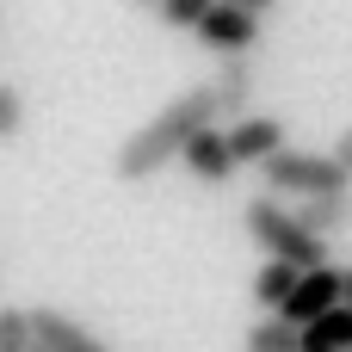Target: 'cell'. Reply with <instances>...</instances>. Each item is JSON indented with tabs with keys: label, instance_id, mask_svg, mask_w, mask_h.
<instances>
[{
	"label": "cell",
	"instance_id": "1",
	"mask_svg": "<svg viewBox=\"0 0 352 352\" xmlns=\"http://www.w3.org/2000/svg\"><path fill=\"white\" fill-rule=\"evenodd\" d=\"M217 124H223V118H217V93H210V80H204V87H186V93H179L173 105H161L136 136L118 142L111 173H118L124 186H142V179H155L167 161H179L192 136H204V130H217Z\"/></svg>",
	"mask_w": 352,
	"mask_h": 352
},
{
	"label": "cell",
	"instance_id": "2",
	"mask_svg": "<svg viewBox=\"0 0 352 352\" xmlns=\"http://www.w3.org/2000/svg\"><path fill=\"white\" fill-rule=\"evenodd\" d=\"M241 229L266 248V260H285V266H297V272H322V266H334V260H328V241H316V235L285 210V198H272V192L248 198Z\"/></svg>",
	"mask_w": 352,
	"mask_h": 352
},
{
	"label": "cell",
	"instance_id": "3",
	"mask_svg": "<svg viewBox=\"0 0 352 352\" xmlns=\"http://www.w3.org/2000/svg\"><path fill=\"white\" fill-rule=\"evenodd\" d=\"M266 192L272 198H322V192H352V173L334 155H309V148H278L266 167H260Z\"/></svg>",
	"mask_w": 352,
	"mask_h": 352
},
{
	"label": "cell",
	"instance_id": "4",
	"mask_svg": "<svg viewBox=\"0 0 352 352\" xmlns=\"http://www.w3.org/2000/svg\"><path fill=\"white\" fill-rule=\"evenodd\" d=\"M328 309H340V266L303 272V278H297V291H291V303L278 309V322H291V328L303 334V328H309V322H322Z\"/></svg>",
	"mask_w": 352,
	"mask_h": 352
},
{
	"label": "cell",
	"instance_id": "5",
	"mask_svg": "<svg viewBox=\"0 0 352 352\" xmlns=\"http://www.w3.org/2000/svg\"><path fill=\"white\" fill-rule=\"evenodd\" d=\"M198 43H204V50H217L223 62H229V56H254V43H260V19H254V12H235V6H223V0H217V6H210V19L198 25Z\"/></svg>",
	"mask_w": 352,
	"mask_h": 352
},
{
	"label": "cell",
	"instance_id": "6",
	"mask_svg": "<svg viewBox=\"0 0 352 352\" xmlns=\"http://www.w3.org/2000/svg\"><path fill=\"white\" fill-rule=\"evenodd\" d=\"M223 142H229L235 167H266L278 148H291V142H285V124H278V118H254V111H248L241 124H229Z\"/></svg>",
	"mask_w": 352,
	"mask_h": 352
},
{
	"label": "cell",
	"instance_id": "7",
	"mask_svg": "<svg viewBox=\"0 0 352 352\" xmlns=\"http://www.w3.org/2000/svg\"><path fill=\"white\" fill-rule=\"evenodd\" d=\"M31 334H37L43 352H111V346H99V334H87L62 309H31Z\"/></svg>",
	"mask_w": 352,
	"mask_h": 352
},
{
	"label": "cell",
	"instance_id": "8",
	"mask_svg": "<svg viewBox=\"0 0 352 352\" xmlns=\"http://www.w3.org/2000/svg\"><path fill=\"white\" fill-rule=\"evenodd\" d=\"M210 93H217V118L241 124V118H248V99H254V56H229V62L217 68Z\"/></svg>",
	"mask_w": 352,
	"mask_h": 352
},
{
	"label": "cell",
	"instance_id": "9",
	"mask_svg": "<svg viewBox=\"0 0 352 352\" xmlns=\"http://www.w3.org/2000/svg\"><path fill=\"white\" fill-rule=\"evenodd\" d=\"M179 161H186V173H192L198 186H223V179L235 173V155H229V142H223V124L204 130V136H192Z\"/></svg>",
	"mask_w": 352,
	"mask_h": 352
},
{
	"label": "cell",
	"instance_id": "10",
	"mask_svg": "<svg viewBox=\"0 0 352 352\" xmlns=\"http://www.w3.org/2000/svg\"><path fill=\"white\" fill-rule=\"evenodd\" d=\"M291 217H297L316 241H328V235H340V229L352 223V192H322V198H303Z\"/></svg>",
	"mask_w": 352,
	"mask_h": 352
},
{
	"label": "cell",
	"instance_id": "11",
	"mask_svg": "<svg viewBox=\"0 0 352 352\" xmlns=\"http://www.w3.org/2000/svg\"><path fill=\"white\" fill-rule=\"evenodd\" d=\"M297 352H352V309H328L297 334Z\"/></svg>",
	"mask_w": 352,
	"mask_h": 352
},
{
	"label": "cell",
	"instance_id": "12",
	"mask_svg": "<svg viewBox=\"0 0 352 352\" xmlns=\"http://www.w3.org/2000/svg\"><path fill=\"white\" fill-rule=\"evenodd\" d=\"M297 278H303L297 266H285V260H266V266L254 272V297H260V309H272V316H278V309L291 303V291H297Z\"/></svg>",
	"mask_w": 352,
	"mask_h": 352
},
{
	"label": "cell",
	"instance_id": "13",
	"mask_svg": "<svg viewBox=\"0 0 352 352\" xmlns=\"http://www.w3.org/2000/svg\"><path fill=\"white\" fill-rule=\"evenodd\" d=\"M241 352H297V328H291V322H278V316H266V322H254V328H248Z\"/></svg>",
	"mask_w": 352,
	"mask_h": 352
},
{
	"label": "cell",
	"instance_id": "14",
	"mask_svg": "<svg viewBox=\"0 0 352 352\" xmlns=\"http://www.w3.org/2000/svg\"><path fill=\"white\" fill-rule=\"evenodd\" d=\"M0 352H37L31 309H19V303H0Z\"/></svg>",
	"mask_w": 352,
	"mask_h": 352
},
{
	"label": "cell",
	"instance_id": "15",
	"mask_svg": "<svg viewBox=\"0 0 352 352\" xmlns=\"http://www.w3.org/2000/svg\"><path fill=\"white\" fill-rule=\"evenodd\" d=\"M19 136H25V93L0 80V142H19Z\"/></svg>",
	"mask_w": 352,
	"mask_h": 352
},
{
	"label": "cell",
	"instance_id": "16",
	"mask_svg": "<svg viewBox=\"0 0 352 352\" xmlns=\"http://www.w3.org/2000/svg\"><path fill=\"white\" fill-rule=\"evenodd\" d=\"M210 6H217V0H161V19H167L173 31H198V25L210 19Z\"/></svg>",
	"mask_w": 352,
	"mask_h": 352
},
{
	"label": "cell",
	"instance_id": "17",
	"mask_svg": "<svg viewBox=\"0 0 352 352\" xmlns=\"http://www.w3.org/2000/svg\"><path fill=\"white\" fill-rule=\"evenodd\" d=\"M223 6H235V12H254V19H266L278 0H223Z\"/></svg>",
	"mask_w": 352,
	"mask_h": 352
},
{
	"label": "cell",
	"instance_id": "18",
	"mask_svg": "<svg viewBox=\"0 0 352 352\" xmlns=\"http://www.w3.org/2000/svg\"><path fill=\"white\" fill-rule=\"evenodd\" d=\"M334 161H340V167H346V173H352V130H346V136H340V142H334Z\"/></svg>",
	"mask_w": 352,
	"mask_h": 352
},
{
	"label": "cell",
	"instance_id": "19",
	"mask_svg": "<svg viewBox=\"0 0 352 352\" xmlns=\"http://www.w3.org/2000/svg\"><path fill=\"white\" fill-rule=\"evenodd\" d=\"M340 309H352V266H340Z\"/></svg>",
	"mask_w": 352,
	"mask_h": 352
},
{
	"label": "cell",
	"instance_id": "20",
	"mask_svg": "<svg viewBox=\"0 0 352 352\" xmlns=\"http://www.w3.org/2000/svg\"><path fill=\"white\" fill-rule=\"evenodd\" d=\"M136 6H161V0H136Z\"/></svg>",
	"mask_w": 352,
	"mask_h": 352
},
{
	"label": "cell",
	"instance_id": "21",
	"mask_svg": "<svg viewBox=\"0 0 352 352\" xmlns=\"http://www.w3.org/2000/svg\"><path fill=\"white\" fill-rule=\"evenodd\" d=\"M37 352H43V346H37Z\"/></svg>",
	"mask_w": 352,
	"mask_h": 352
}]
</instances>
